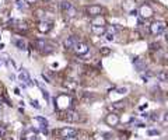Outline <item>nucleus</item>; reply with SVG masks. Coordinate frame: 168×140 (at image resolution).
<instances>
[{"instance_id":"f257e3e1","label":"nucleus","mask_w":168,"mask_h":140,"mask_svg":"<svg viewBox=\"0 0 168 140\" xmlns=\"http://www.w3.org/2000/svg\"><path fill=\"white\" fill-rule=\"evenodd\" d=\"M139 14H140L142 18L147 20V18H151L154 16V10H153V7L150 4H142L140 9H139Z\"/></svg>"},{"instance_id":"f03ea898","label":"nucleus","mask_w":168,"mask_h":140,"mask_svg":"<svg viewBox=\"0 0 168 140\" xmlns=\"http://www.w3.org/2000/svg\"><path fill=\"white\" fill-rule=\"evenodd\" d=\"M165 30V24L163 21H154L150 24V32L153 35H160L164 32Z\"/></svg>"},{"instance_id":"7ed1b4c3","label":"nucleus","mask_w":168,"mask_h":140,"mask_svg":"<svg viewBox=\"0 0 168 140\" xmlns=\"http://www.w3.org/2000/svg\"><path fill=\"white\" fill-rule=\"evenodd\" d=\"M79 42H80V39H79L76 35H71V36H67L66 39H65L63 46H65V49H67V51H73L74 46H76Z\"/></svg>"},{"instance_id":"20e7f679","label":"nucleus","mask_w":168,"mask_h":140,"mask_svg":"<svg viewBox=\"0 0 168 140\" xmlns=\"http://www.w3.org/2000/svg\"><path fill=\"white\" fill-rule=\"evenodd\" d=\"M102 11H104V9L101 7L100 4H91V6H88V7L85 9V13H87L88 16H91V17L101 16V14H102Z\"/></svg>"},{"instance_id":"39448f33","label":"nucleus","mask_w":168,"mask_h":140,"mask_svg":"<svg viewBox=\"0 0 168 140\" xmlns=\"http://www.w3.org/2000/svg\"><path fill=\"white\" fill-rule=\"evenodd\" d=\"M74 52H76V55H79V56H83V55H87L88 53V51H90V48H88V45L85 44V42H79L76 46H74V49H73Z\"/></svg>"},{"instance_id":"423d86ee","label":"nucleus","mask_w":168,"mask_h":140,"mask_svg":"<svg viewBox=\"0 0 168 140\" xmlns=\"http://www.w3.org/2000/svg\"><path fill=\"white\" fill-rule=\"evenodd\" d=\"M119 116H118L115 112H112V114H108L106 116H105V123L108 125V126H111V127H115L118 126V123H119Z\"/></svg>"},{"instance_id":"0eeeda50","label":"nucleus","mask_w":168,"mask_h":140,"mask_svg":"<svg viewBox=\"0 0 168 140\" xmlns=\"http://www.w3.org/2000/svg\"><path fill=\"white\" fill-rule=\"evenodd\" d=\"M59 135H60V137H63V139L76 137V136H77V130L73 129V127H63V129L59 130Z\"/></svg>"},{"instance_id":"6e6552de","label":"nucleus","mask_w":168,"mask_h":140,"mask_svg":"<svg viewBox=\"0 0 168 140\" xmlns=\"http://www.w3.org/2000/svg\"><path fill=\"white\" fill-rule=\"evenodd\" d=\"M18 80L22 83V84H25V86H32V80H31V77H30V74L25 71V70L22 69V71L18 74Z\"/></svg>"},{"instance_id":"1a4fd4ad","label":"nucleus","mask_w":168,"mask_h":140,"mask_svg":"<svg viewBox=\"0 0 168 140\" xmlns=\"http://www.w3.org/2000/svg\"><path fill=\"white\" fill-rule=\"evenodd\" d=\"M133 65H134V67H136L137 71H144V70L147 69L146 62H144L143 59H139V57H134L133 59Z\"/></svg>"},{"instance_id":"9d476101","label":"nucleus","mask_w":168,"mask_h":140,"mask_svg":"<svg viewBox=\"0 0 168 140\" xmlns=\"http://www.w3.org/2000/svg\"><path fill=\"white\" fill-rule=\"evenodd\" d=\"M50 28H52V24L48 22V21H39L38 22V31L45 34V32H49Z\"/></svg>"},{"instance_id":"9b49d317","label":"nucleus","mask_w":168,"mask_h":140,"mask_svg":"<svg viewBox=\"0 0 168 140\" xmlns=\"http://www.w3.org/2000/svg\"><path fill=\"white\" fill-rule=\"evenodd\" d=\"M91 32L94 35H105L106 34V27L104 25H91Z\"/></svg>"},{"instance_id":"f8f14e48","label":"nucleus","mask_w":168,"mask_h":140,"mask_svg":"<svg viewBox=\"0 0 168 140\" xmlns=\"http://www.w3.org/2000/svg\"><path fill=\"white\" fill-rule=\"evenodd\" d=\"M65 115H66V116H65L63 119L67 121V122H77V121H79V114L74 112V111H67Z\"/></svg>"},{"instance_id":"ddd939ff","label":"nucleus","mask_w":168,"mask_h":140,"mask_svg":"<svg viewBox=\"0 0 168 140\" xmlns=\"http://www.w3.org/2000/svg\"><path fill=\"white\" fill-rule=\"evenodd\" d=\"M134 0H125L123 1V4H122V7H123V10L125 11H128V13H130L132 10H134Z\"/></svg>"},{"instance_id":"4468645a","label":"nucleus","mask_w":168,"mask_h":140,"mask_svg":"<svg viewBox=\"0 0 168 140\" xmlns=\"http://www.w3.org/2000/svg\"><path fill=\"white\" fill-rule=\"evenodd\" d=\"M105 24H106V20L102 16H97V17L93 18V21H91V25H104L105 27Z\"/></svg>"},{"instance_id":"2eb2a0df","label":"nucleus","mask_w":168,"mask_h":140,"mask_svg":"<svg viewBox=\"0 0 168 140\" xmlns=\"http://www.w3.org/2000/svg\"><path fill=\"white\" fill-rule=\"evenodd\" d=\"M155 77H157L160 81H165V83H168V71H165V70L158 71V73L155 74Z\"/></svg>"},{"instance_id":"dca6fc26","label":"nucleus","mask_w":168,"mask_h":140,"mask_svg":"<svg viewBox=\"0 0 168 140\" xmlns=\"http://www.w3.org/2000/svg\"><path fill=\"white\" fill-rule=\"evenodd\" d=\"M35 46L39 49V51H45V48L48 46V42L45 39H36L35 41Z\"/></svg>"},{"instance_id":"f3484780","label":"nucleus","mask_w":168,"mask_h":140,"mask_svg":"<svg viewBox=\"0 0 168 140\" xmlns=\"http://www.w3.org/2000/svg\"><path fill=\"white\" fill-rule=\"evenodd\" d=\"M65 14H66L67 18H74L76 16H77V9L71 6V7H69L66 11H65Z\"/></svg>"},{"instance_id":"a211bd4d","label":"nucleus","mask_w":168,"mask_h":140,"mask_svg":"<svg viewBox=\"0 0 168 140\" xmlns=\"http://www.w3.org/2000/svg\"><path fill=\"white\" fill-rule=\"evenodd\" d=\"M13 44L16 45L20 51H25V42L22 39H13Z\"/></svg>"},{"instance_id":"6ab92c4d","label":"nucleus","mask_w":168,"mask_h":140,"mask_svg":"<svg viewBox=\"0 0 168 140\" xmlns=\"http://www.w3.org/2000/svg\"><path fill=\"white\" fill-rule=\"evenodd\" d=\"M24 140H36V132H34L32 129L28 130L24 136Z\"/></svg>"},{"instance_id":"aec40b11","label":"nucleus","mask_w":168,"mask_h":140,"mask_svg":"<svg viewBox=\"0 0 168 140\" xmlns=\"http://www.w3.org/2000/svg\"><path fill=\"white\" fill-rule=\"evenodd\" d=\"M35 122L41 123V127H42V126H48V121H46L45 118H42V116H36V118H35Z\"/></svg>"},{"instance_id":"412c9836","label":"nucleus","mask_w":168,"mask_h":140,"mask_svg":"<svg viewBox=\"0 0 168 140\" xmlns=\"http://www.w3.org/2000/svg\"><path fill=\"white\" fill-rule=\"evenodd\" d=\"M69 7H71V4H70L69 1H62V3H60V9L63 10V13L66 11L67 9H69Z\"/></svg>"},{"instance_id":"4be33fe9","label":"nucleus","mask_w":168,"mask_h":140,"mask_svg":"<svg viewBox=\"0 0 168 140\" xmlns=\"http://www.w3.org/2000/svg\"><path fill=\"white\" fill-rule=\"evenodd\" d=\"M111 109H122L123 108V102H115V104H112L109 106Z\"/></svg>"},{"instance_id":"5701e85b","label":"nucleus","mask_w":168,"mask_h":140,"mask_svg":"<svg viewBox=\"0 0 168 140\" xmlns=\"http://www.w3.org/2000/svg\"><path fill=\"white\" fill-rule=\"evenodd\" d=\"M116 91H118V94H126V92H128V88L126 87H119V88H116Z\"/></svg>"},{"instance_id":"b1692460","label":"nucleus","mask_w":168,"mask_h":140,"mask_svg":"<svg viewBox=\"0 0 168 140\" xmlns=\"http://www.w3.org/2000/svg\"><path fill=\"white\" fill-rule=\"evenodd\" d=\"M42 95H44V98L46 100V102H49V92H48L46 90H42Z\"/></svg>"},{"instance_id":"393cba45","label":"nucleus","mask_w":168,"mask_h":140,"mask_svg":"<svg viewBox=\"0 0 168 140\" xmlns=\"http://www.w3.org/2000/svg\"><path fill=\"white\" fill-rule=\"evenodd\" d=\"M111 49L109 48H101V55H109Z\"/></svg>"},{"instance_id":"a878e982","label":"nucleus","mask_w":168,"mask_h":140,"mask_svg":"<svg viewBox=\"0 0 168 140\" xmlns=\"http://www.w3.org/2000/svg\"><path fill=\"white\" fill-rule=\"evenodd\" d=\"M42 77H44V80H45L46 83H53V81H52V79H50V77H49V76H48V74H45V73H42Z\"/></svg>"},{"instance_id":"bb28decb","label":"nucleus","mask_w":168,"mask_h":140,"mask_svg":"<svg viewBox=\"0 0 168 140\" xmlns=\"http://www.w3.org/2000/svg\"><path fill=\"white\" fill-rule=\"evenodd\" d=\"M31 105H32L34 108H36V109H39V108H41V105H39V102H38L36 100H32V101H31Z\"/></svg>"},{"instance_id":"cd10ccee","label":"nucleus","mask_w":168,"mask_h":140,"mask_svg":"<svg viewBox=\"0 0 168 140\" xmlns=\"http://www.w3.org/2000/svg\"><path fill=\"white\" fill-rule=\"evenodd\" d=\"M147 135H149V136H157V135H160V132H158V130H149Z\"/></svg>"},{"instance_id":"c85d7f7f","label":"nucleus","mask_w":168,"mask_h":140,"mask_svg":"<svg viewBox=\"0 0 168 140\" xmlns=\"http://www.w3.org/2000/svg\"><path fill=\"white\" fill-rule=\"evenodd\" d=\"M114 36H115V35L109 34V32H106V34H105V38H106V41H114V39H115Z\"/></svg>"},{"instance_id":"c756f323","label":"nucleus","mask_w":168,"mask_h":140,"mask_svg":"<svg viewBox=\"0 0 168 140\" xmlns=\"http://www.w3.org/2000/svg\"><path fill=\"white\" fill-rule=\"evenodd\" d=\"M4 135H6V129H4V127H3V126H0V136H1V137H3V136H4Z\"/></svg>"},{"instance_id":"7c9ffc66","label":"nucleus","mask_w":168,"mask_h":140,"mask_svg":"<svg viewBox=\"0 0 168 140\" xmlns=\"http://www.w3.org/2000/svg\"><path fill=\"white\" fill-rule=\"evenodd\" d=\"M65 87H69V88H74V84H73V83H65Z\"/></svg>"},{"instance_id":"2f4dec72","label":"nucleus","mask_w":168,"mask_h":140,"mask_svg":"<svg viewBox=\"0 0 168 140\" xmlns=\"http://www.w3.org/2000/svg\"><path fill=\"white\" fill-rule=\"evenodd\" d=\"M137 13H139V11H137V10L134 9V10H132V11H130L129 14H130V16H137Z\"/></svg>"},{"instance_id":"473e14b6","label":"nucleus","mask_w":168,"mask_h":140,"mask_svg":"<svg viewBox=\"0 0 168 140\" xmlns=\"http://www.w3.org/2000/svg\"><path fill=\"white\" fill-rule=\"evenodd\" d=\"M24 1H25L27 4H34V3H35L36 0H24Z\"/></svg>"},{"instance_id":"72a5a7b5","label":"nucleus","mask_w":168,"mask_h":140,"mask_svg":"<svg viewBox=\"0 0 168 140\" xmlns=\"http://www.w3.org/2000/svg\"><path fill=\"white\" fill-rule=\"evenodd\" d=\"M14 92H16L17 95H20V94H21V92H20V90H18V88H16V90H14Z\"/></svg>"},{"instance_id":"f704fd0d","label":"nucleus","mask_w":168,"mask_h":140,"mask_svg":"<svg viewBox=\"0 0 168 140\" xmlns=\"http://www.w3.org/2000/svg\"><path fill=\"white\" fill-rule=\"evenodd\" d=\"M65 140H77L76 137H67V139H65Z\"/></svg>"},{"instance_id":"c9c22d12","label":"nucleus","mask_w":168,"mask_h":140,"mask_svg":"<svg viewBox=\"0 0 168 140\" xmlns=\"http://www.w3.org/2000/svg\"><path fill=\"white\" fill-rule=\"evenodd\" d=\"M1 139H3V137H1V136H0V140H1Z\"/></svg>"},{"instance_id":"e433bc0d","label":"nucleus","mask_w":168,"mask_h":140,"mask_svg":"<svg viewBox=\"0 0 168 140\" xmlns=\"http://www.w3.org/2000/svg\"><path fill=\"white\" fill-rule=\"evenodd\" d=\"M46 1H48V0H46Z\"/></svg>"}]
</instances>
